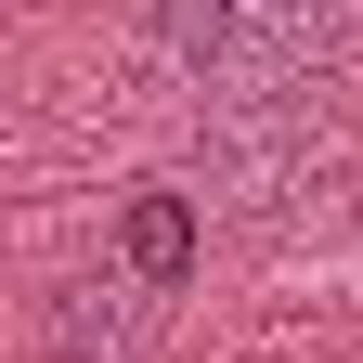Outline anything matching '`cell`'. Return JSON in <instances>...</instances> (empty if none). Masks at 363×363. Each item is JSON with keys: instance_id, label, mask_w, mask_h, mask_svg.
Masks as SVG:
<instances>
[{"instance_id": "cell-1", "label": "cell", "mask_w": 363, "mask_h": 363, "mask_svg": "<svg viewBox=\"0 0 363 363\" xmlns=\"http://www.w3.org/2000/svg\"><path fill=\"white\" fill-rule=\"evenodd\" d=\"M117 272L143 298H182V286H195V195L130 182V195H117Z\"/></svg>"}, {"instance_id": "cell-2", "label": "cell", "mask_w": 363, "mask_h": 363, "mask_svg": "<svg viewBox=\"0 0 363 363\" xmlns=\"http://www.w3.org/2000/svg\"><path fill=\"white\" fill-rule=\"evenodd\" d=\"M156 13V52L195 78V91H220L234 78V39H247V0H143Z\"/></svg>"}]
</instances>
